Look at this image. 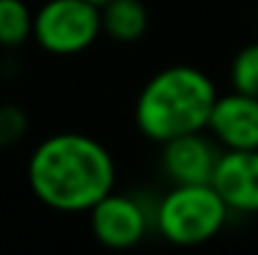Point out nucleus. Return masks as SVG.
<instances>
[{"label": "nucleus", "instance_id": "obj_1", "mask_svg": "<svg viewBox=\"0 0 258 255\" xmlns=\"http://www.w3.org/2000/svg\"><path fill=\"white\" fill-rule=\"evenodd\" d=\"M30 192L55 211H88L115 187V162L99 140L60 132L33 148L28 159Z\"/></svg>", "mask_w": 258, "mask_h": 255}, {"label": "nucleus", "instance_id": "obj_2", "mask_svg": "<svg viewBox=\"0 0 258 255\" xmlns=\"http://www.w3.org/2000/svg\"><path fill=\"white\" fill-rule=\"evenodd\" d=\"M217 88L195 66H168L143 85L135 102V124L149 140L168 143L206 129Z\"/></svg>", "mask_w": 258, "mask_h": 255}, {"label": "nucleus", "instance_id": "obj_3", "mask_svg": "<svg viewBox=\"0 0 258 255\" xmlns=\"http://www.w3.org/2000/svg\"><path fill=\"white\" fill-rule=\"evenodd\" d=\"M228 206L212 184H173L157 206V230L179 247H195L214 239L228 220Z\"/></svg>", "mask_w": 258, "mask_h": 255}, {"label": "nucleus", "instance_id": "obj_4", "mask_svg": "<svg viewBox=\"0 0 258 255\" xmlns=\"http://www.w3.org/2000/svg\"><path fill=\"white\" fill-rule=\"evenodd\" d=\"M102 33V9L91 0H47L33 11V39L52 55H77Z\"/></svg>", "mask_w": 258, "mask_h": 255}, {"label": "nucleus", "instance_id": "obj_5", "mask_svg": "<svg viewBox=\"0 0 258 255\" xmlns=\"http://www.w3.org/2000/svg\"><path fill=\"white\" fill-rule=\"evenodd\" d=\"M91 230L96 241L110 250H126L135 247L149 230V214L132 195L107 192L88 209Z\"/></svg>", "mask_w": 258, "mask_h": 255}, {"label": "nucleus", "instance_id": "obj_6", "mask_svg": "<svg viewBox=\"0 0 258 255\" xmlns=\"http://www.w3.org/2000/svg\"><path fill=\"white\" fill-rule=\"evenodd\" d=\"M206 132L223 151L258 148V96L239 91L217 96Z\"/></svg>", "mask_w": 258, "mask_h": 255}, {"label": "nucleus", "instance_id": "obj_7", "mask_svg": "<svg viewBox=\"0 0 258 255\" xmlns=\"http://www.w3.org/2000/svg\"><path fill=\"white\" fill-rule=\"evenodd\" d=\"M209 184L225 200L228 211H258V148L220 151Z\"/></svg>", "mask_w": 258, "mask_h": 255}, {"label": "nucleus", "instance_id": "obj_8", "mask_svg": "<svg viewBox=\"0 0 258 255\" xmlns=\"http://www.w3.org/2000/svg\"><path fill=\"white\" fill-rule=\"evenodd\" d=\"M189 132L162 143V167L173 184H209L220 159V145L212 135Z\"/></svg>", "mask_w": 258, "mask_h": 255}, {"label": "nucleus", "instance_id": "obj_9", "mask_svg": "<svg viewBox=\"0 0 258 255\" xmlns=\"http://www.w3.org/2000/svg\"><path fill=\"white\" fill-rule=\"evenodd\" d=\"M102 9V33L118 44L143 39L149 28V11L140 0H107Z\"/></svg>", "mask_w": 258, "mask_h": 255}, {"label": "nucleus", "instance_id": "obj_10", "mask_svg": "<svg viewBox=\"0 0 258 255\" xmlns=\"http://www.w3.org/2000/svg\"><path fill=\"white\" fill-rule=\"evenodd\" d=\"M33 39V11L25 0H0V47H20Z\"/></svg>", "mask_w": 258, "mask_h": 255}, {"label": "nucleus", "instance_id": "obj_11", "mask_svg": "<svg viewBox=\"0 0 258 255\" xmlns=\"http://www.w3.org/2000/svg\"><path fill=\"white\" fill-rule=\"evenodd\" d=\"M231 85L239 94L258 96V41L242 47L231 63Z\"/></svg>", "mask_w": 258, "mask_h": 255}, {"label": "nucleus", "instance_id": "obj_12", "mask_svg": "<svg viewBox=\"0 0 258 255\" xmlns=\"http://www.w3.org/2000/svg\"><path fill=\"white\" fill-rule=\"evenodd\" d=\"M25 126H28V118L20 107H14V105L0 107V148H9L17 140H22Z\"/></svg>", "mask_w": 258, "mask_h": 255}, {"label": "nucleus", "instance_id": "obj_13", "mask_svg": "<svg viewBox=\"0 0 258 255\" xmlns=\"http://www.w3.org/2000/svg\"><path fill=\"white\" fill-rule=\"evenodd\" d=\"M91 3H96V6H104V3H107V0H91Z\"/></svg>", "mask_w": 258, "mask_h": 255}]
</instances>
